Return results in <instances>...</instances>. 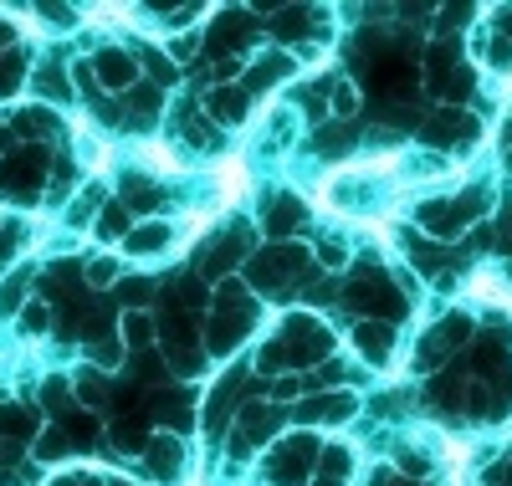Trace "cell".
Returning a JSON list of instances; mask_svg holds the SVG:
<instances>
[{
    "mask_svg": "<svg viewBox=\"0 0 512 486\" xmlns=\"http://www.w3.org/2000/svg\"><path fill=\"white\" fill-rule=\"evenodd\" d=\"M241 185H246V174H241V159H231V164H221V200H241Z\"/></svg>",
    "mask_w": 512,
    "mask_h": 486,
    "instance_id": "6da1fadb",
    "label": "cell"
},
{
    "mask_svg": "<svg viewBox=\"0 0 512 486\" xmlns=\"http://www.w3.org/2000/svg\"><path fill=\"white\" fill-rule=\"evenodd\" d=\"M210 113H216L221 123H241V98L236 93H216L210 98Z\"/></svg>",
    "mask_w": 512,
    "mask_h": 486,
    "instance_id": "7a4b0ae2",
    "label": "cell"
},
{
    "mask_svg": "<svg viewBox=\"0 0 512 486\" xmlns=\"http://www.w3.org/2000/svg\"><path fill=\"white\" fill-rule=\"evenodd\" d=\"M164 226H144V231H134V241H128V246H134V251H159L164 246Z\"/></svg>",
    "mask_w": 512,
    "mask_h": 486,
    "instance_id": "3957f363",
    "label": "cell"
},
{
    "mask_svg": "<svg viewBox=\"0 0 512 486\" xmlns=\"http://www.w3.org/2000/svg\"><path fill=\"white\" fill-rule=\"evenodd\" d=\"M113 277H118V261H113V256H108V261H93V282H98V287L113 282Z\"/></svg>",
    "mask_w": 512,
    "mask_h": 486,
    "instance_id": "277c9868",
    "label": "cell"
},
{
    "mask_svg": "<svg viewBox=\"0 0 512 486\" xmlns=\"http://www.w3.org/2000/svg\"><path fill=\"white\" fill-rule=\"evenodd\" d=\"M333 108H338V113H354V87H338V93H333Z\"/></svg>",
    "mask_w": 512,
    "mask_h": 486,
    "instance_id": "5b68a950",
    "label": "cell"
}]
</instances>
